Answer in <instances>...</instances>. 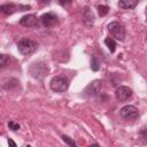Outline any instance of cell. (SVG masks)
Listing matches in <instances>:
<instances>
[{
    "label": "cell",
    "instance_id": "obj_5",
    "mask_svg": "<svg viewBox=\"0 0 147 147\" xmlns=\"http://www.w3.org/2000/svg\"><path fill=\"white\" fill-rule=\"evenodd\" d=\"M30 6L29 5H16V3H5V5H0V13H3L6 15H10L15 11H22V10H26L29 9Z\"/></svg>",
    "mask_w": 147,
    "mask_h": 147
},
{
    "label": "cell",
    "instance_id": "obj_18",
    "mask_svg": "<svg viewBox=\"0 0 147 147\" xmlns=\"http://www.w3.org/2000/svg\"><path fill=\"white\" fill-rule=\"evenodd\" d=\"M8 127H9L10 130H13V131H16V130L20 129V124H18V123H15L14 121H10V122L8 123Z\"/></svg>",
    "mask_w": 147,
    "mask_h": 147
},
{
    "label": "cell",
    "instance_id": "obj_6",
    "mask_svg": "<svg viewBox=\"0 0 147 147\" xmlns=\"http://www.w3.org/2000/svg\"><path fill=\"white\" fill-rule=\"evenodd\" d=\"M30 74L32 77L34 78H38V79H41L45 75H47V67L45 63L42 62H36V63H32V65L30 67Z\"/></svg>",
    "mask_w": 147,
    "mask_h": 147
},
{
    "label": "cell",
    "instance_id": "obj_20",
    "mask_svg": "<svg viewBox=\"0 0 147 147\" xmlns=\"http://www.w3.org/2000/svg\"><path fill=\"white\" fill-rule=\"evenodd\" d=\"M88 147H100V146H99L98 144H92V145H90Z\"/></svg>",
    "mask_w": 147,
    "mask_h": 147
},
{
    "label": "cell",
    "instance_id": "obj_14",
    "mask_svg": "<svg viewBox=\"0 0 147 147\" xmlns=\"http://www.w3.org/2000/svg\"><path fill=\"white\" fill-rule=\"evenodd\" d=\"M90 67H91V69L93 71H98L100 69V62H99V60L95 56H92V59H91V65Z\"/></svg>",
    "mask_w": 147,
    "mask_h": 147
},
{
    "label": "cell",
    "instance_id": "obj_1",
    "mask_svg": "<svg viewBox=\"0 0 147 147\" xmlns=\"http://www.w3.org/2000/svg\"><path fill=\"white\" fill-rule=\"evenodd\" d=\"M17 49L23 55H30L38 49V42L29 38H22L17 41Z\"/></svg>",
    "mask_w": 147,
    "mask_h": 147
},
{
    "label": "cell",
    "instance_id": "obj_3",
    "mask_svg": "<svg viewBox=\"0 0 147 147\" xmlns=\"http://www.w3.org/2000/svg\"><path fill=\"white\" fill-rule=\"evenodd\" d=\"M108 31L110 33V38H115L117 40H124L125 39V29L124 26L118 22H110L108 24Z\"/></svg>",
    "mask_w": 147,
    "mask_h": 147
},
{
    "label": "cell",
    "instance_id": "obj_4",
    "mask_svg": "<svg viewBox=\"0 0 147 147\" xmlns=\"http://www.w3.org/2000/svg\"><path fill=\"white\" fill-rule=\"evenodd\" d=\"M119 115L125 118V119H130V121H134L139 117V110L137 107L132 106V105H126L124 107L121 108L119 110Z\"/></svg>",
    "mask_w": 147,
    "mask_h": 147
},
{
    "label": "cell",
    "instance_id": "obj_17",
    "mask_svg": "<svg viewBox=\"0 0 147 147\" xmlns=\"http://www.w3.org/2000/svg\"><path fill=\"white\" fill-rule=\"evenodd\" d=\"M8 61H9V55H7V54H0V69L3 68L7 64Z\"/></svg>",
    "mask_w": 147,
    "mask_h": 147
},
{
    "label": "cell",
    "instance_id": "obj_15",
    "mask_svg": "<svg viewBox=\"0 0 147 147\" xmlns=\"http://www.w3.org/2000/svg\"><path fill=\"white\" fill-rule=\"evenodd\" d=\"M108 11H109V7H108V6H106V5H100V6H98V13H99L100 16L107 15Z\"/></svg>",
    "mask_w": 147,
    "mask_h": 147
},
{
    "label": "cell",
    "instance_id": "obj_10",
    "mask_svg": "<svg viewBox=\"0 0 147 147\" xmlns=\"http://www.w3.org/2000/svg\"><path fill=\"white\" fill-rule=\"evenodd\" d=\"M20 24L22 26H25V28H34L39 24V21H38L36 15L29 14V15H24L23 17H21Z\"/></svg>",
    "mask_w": 147,
    "mask_h": 147
},
{
    "label": "cell",
    "instance_id": "obj_9",
    "mask_svg": "<svg viewBox=\"0 0 147 147\" xmlns=\"http://www.w3.org/2000/svg\"><path fill=\"white\" fill-rule=\"evenodd\" d=\"M131 95H132V90L127 86L121 85V86L116 87V90H115V98L121 102L129 100L131 98Z\"/></svg>",
    "mask_w": 147,
    "mask_h": 147
},
{
    "label": "cell",
    "instance_id": "obj_19",
    "mask_svg": "<svg viewBox=\"0 0 147 147\" xmlns=\"http://www.w3.org/2000/svg\"><path fill=\"white\" fill-rule=\"evenodd\" d=\"M8 145H9V147H17L16 146V144H15V141L13 140V139H10V138H8Z\"/></svg>",
    "mask_w": 147,
    "mask_h": 147
},
{
    "label": "cell",
    "instance_id": "obj_11",
    "mask_svg": "<svg viewBox=\"0 0 147 147\" xmlns=\"http://www.w3.org/2000/svg\"><path fill=\"white\" fill-rule=\"evenodd\" d=\"M94 20H95V17H94V14H93L92 9L88 6H85L84 9H83V21H84V23L87 26H91V25H93Z\"/></svg>",
    "mask_w": 147,
    "mask_h": 147
},
{
    "label": "cell",
    "instance_id": "obj_8",
    "mask_svg": "<svg viewBox=\"0 0 147 147\" xmlns=\"http://www.w3.org/2000/svg\"><path fill=\"white\" fill-rule=\"evenodd\" d=\"M40 22H41V24H42L45 28H53L54 25L57 24L59 18H57V15H56L55 13L48 11V13H45V14L41 15Z\"/></svg>",
    "mask_w": 147,
    "mask_h": 147
},
{
    "label": "cell",
    "instance_id": "obj_2",
    "mask_svg": "<svg viewBox=\"0 0 147 147\" xmlns=\"http://www.w3.org/2000/svg\"><path fill=\"white\" fill-rule=\"evenodd\" d=\"M49 85L54 92L63 93L69 88V79L65 76H55L54 78H52Z\"/></svg>",
    "mask_w": 147,
    "mask_h": 147
},
{
    "label": "cell",
    "instance_id": "obj_16",
    "mask_svg": "<svg viewBox=\"0 0 147 147\" xmlns=\"http://www.w3.org/2000/svg\"><path fill=\"white\" fill-rule=\"evenodd\" d=\"M61 138H62V140H63V141H64V142H65V144H67L69 147H77L76 142H75V141H74V140H72L70 137H68V136H64V134H63Z\"/></svg>",
    "mask_w": 147,
    "mask_h": 147
},
{
    "label": "cell",
    "instance_id": "obj_12",
    "mask_svg": "<svg viewBox=\"0 0 147 147\" xmlns=\"http://www.w3.org/2000/svg\"><path fill=\"white\" fill-rule=\"evenodd\" d=\"M138 5V1L134 0H121L118 1V7L122 9H132Z\"/></svg>",
    "mask_w": 147,
    "mask_h": 147
},
{
    "label": "cell",
    "instance_id": "obj_13",
    "mask_svg": "<svg viewBox=\"0 0 147 147\" xmlns=\"http://www.w3.org/2000/svg\"><path fill=\"white\" fill-rule=\"evenodd\" d=\"M105 44L108 47V49L110 51V53H114L115 52V49H116V41L113 38H110V37L106 38L105 39Z\"/></svg>",
    "mask_w": 147,
    "mask_h": 147
},
{
    "label": "cell",
    "instance_id": "obj_21",
    "mask_svg": "<svg viewBox=\"0 0 147 147\" xmlns=\"http://www.w3.org/2000/svg\"><path fill=\"white\" fill-rule=\"evenodd\" d=\"M26 147H31V146H29V145H28V146H26Z\"/></svg>",
    "mask_w": 147,
    "mask_h": 147
},
{
    "label": "cell",
    "instance_id": "obj_7",
    "mask_svg": "<svg viewBox=\"0 0 147 147\" xmlns=\"http://www.w3.org/2000/svg\"><path fill=\"white\" fill-rule=\"evenodd\" d=\"M102 88V82L100 79H95L92 80L84 90V94L87 96H95L101 92Z\"/></svg>",
    "mask_w": 147,
    "mask_h": 147
}]
</instances>
